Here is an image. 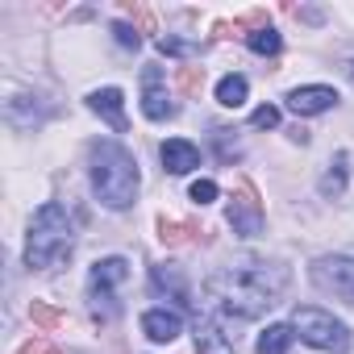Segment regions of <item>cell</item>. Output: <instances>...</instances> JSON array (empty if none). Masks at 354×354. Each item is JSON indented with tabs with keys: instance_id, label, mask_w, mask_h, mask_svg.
Here are the masks:
<instances>
[{
	"instance_id": "f1b7e54d",
	"label": "cell",
	"mask_w": 354,
	"mask_h": 354,
	"mask_svg": "<svg viewBox=\"0 0 354 354\" xmlns=\"http://www.w3.org/2000/svg\"><path fill=\"white\" fill-rule=\"evenodd\" d=\"M42 354H59V350H50V346H46V350H42Z\"/></svg>"
},
{
	"instance_id": "5b68a950",
	"label": "cell",
	"mask_w": 354,
	"mask_h": 354,
	"mask_svg": "<svg viewBox=\"0 0 354 354\" xmlns=\"http://www.w3.org/2000/svg\"><path fill=\"white\" fill-rule=\"evenodd\" d=\"M292 329L300 333L304 346H313V350H321V354H342V350L350 346V329H346L333 313L313 308V304H304V308L292 313Z\"/></svg>"
},
{
	"instance_id": "277c9868",
	"label": "cell",
	"mask_w": 354,
	"mask_h": 354,
	"mask_svg": "<svg viewBox=\"0 0 354 354\" xmlns=\"http://www.w3.org/2000/svg\"><path fill=\"white\" fill-rule=\"evenodd\" d=\"M129 279V263L125 259H100L96 267H92V275H88V308H92V317L100 321V325H109L113 317H117V308H121V300H117V292H121V283Z\"/></svg>"
},
{
	"instance_id": "9a60e30c",
	"label": "cell",
	"mask_w": 354,
	"mask_h": 354,
	"mask_svg": "<svg viewBox=\"0 0 354 354\" xmlns=\"http://www.w3.org/2000/svg\"><path fill=\"white\" fill-rule=\"evenodd\" d=\"M292 337H296L292 325H267V329L259 333V342H254V354H288Z\"/></svg>"
},
{
	"instance_id": "8fae6325",
	"label": "cell",
	"mask_w": 354,
	"mask_h": 354,
	"mask_svg": "<svg viewBox=\"0 0 354 354\" xmlns=\"http://www.w3.org/2000/svg\"><path fill=\"white\" fill-rule=\"evenodd\" d=\"M88 109L96 113V117H104L117 133H125V96H121V88H96L92 96H88Z\"/></svg>"
},
{
	"instance_id": "d4e9b609",
	"label": "cell",
	"mask_w": 354,
	"mask_h": 354,
	"mask_svg": "<svg viewBox=\"0 0 354 354\" xmlns=\"http://www.w3.org/2000/svg\"><path fill=\"white\" fill-rule=\"evenodd\" d=\"M192 201H196V205L217 201V184H213V180H196V184H192Z\"/></svg>"
},
{
	"instance_id": "7402d4cb",
	"label": "cell",
	"mask_w": 354,
	"mask_h": 354,
	"mask_svg": "<svg viewBox=\"0 0 354 354\" xmlns=\"http://www.w3.org/2000/svg\"><path fill=\"white\" fill-rule=\"evenodd\" d=\"M125 17H129L142 34H154V17H150V9H146V5H138V0H129V5H125Z\"/></svg>"
},
{
	"instance_id": "52a82bcc",
	"label": "cell",
	"mask_w": 354,
	"mask_h": 354,
	"mask_svg": "<svg viewBox=\"0 0 354 354\" xmlns=\"http://www.w3.org/2000/svg\"><path fill=\"white\" fill-rule=\"evenodd\" d=\"M308 275H313V283L321 292L354 304V259H346V254H321Z\"/></svg>"
},
{
	"instance_id": "6da1fadb",
	"label": "cell",
	"mask_w": 354,
	"mask_h": 354,
	"mask_svg": "<svg viewBox=\"0 0 354 354\" xmlns=\"http://www.w3.org/2000/svg\"><path fill=\"white\" fill-rule=\"evenodd\" d=\"M288 288V267L283 263H267L254 254H242L225 267H217L205 279V296L225 313V317H242L254 321L263 317Z\"/></svg>"
},
{
	"instance_id": "ffe728a7",
	"label": "cell",
	"mask_w": 354,
	"mask_h": 354,
	"mask_svg": "<svg viewBox=\"0 0 354 354\" xmlns=\"http://www.w3.org/2000/svg\"><path fill=\"white\" fill-rule=\"evenodd\" d=\"M175 88H180L184 96H201V88H205V67H180V71H175Z\"/></svg>"
},
{
	"instance_id": "5bb4252c",
	"label": "cell",
	"mask_w": 354,
	"mask_h": 354,
	"mask_svg": "<svg viewBox=\"0 0 354 354\" xmlns=\"http://www.w3.org/2000/svg\"><path fill=\"white\" fill-rule=\"evenodd\" d=\"M150 283H154L158 292H171V300H180V304H188V283H184V271H180V267H171V263L154 267Z\"/></svg>"
},
{
	"instance_id": "83f0119b",
	"label": "cell",
	"mask_w": 354,
	"mask_h": 354,
	"mask_svg": "<svg viewBox=\"0 0 354 354\" xmlns=\"http://www.w3.org/2000/svg\"><path fill=\"white\" fill-rule=\"evenodd\" d=\"M346 75H350V80H354V59H350V63H346Z\"/></svg>"
},
{
	"instance_id": "9c48e42d",
	"label": "cell",
	"mask_w": 354,
	"mask_h": 354,
	"mask_svg": "<svg viewBox=\"0 0 354 354\" xmlns=\"http://www.w3.org/2000/svg\"><path fill=\"white\" fill-rule=\"evenodd\" d=\"M142 113H146L150 121L175 117V104H171V96L162 92V71H158V67H146V75H142Z\"/></svg>"
},
{
	"instance_id": "3957f363",
	"label": "cell",
	"mask_w": 354,
	"mask_h": 354,
	"mask_svg": "<svg viewBox=\"0 0 354 354\" xmlns=\"http://www.w3.org/2000/svg\"><path fill=\"white\" fill-rule=\"evenodd\" d=\"M142 188L138 158L121 142H96L92 146V192L104 209H129Z\"/></svg>"
},
{
	"instance_id": "d6986e66",
	"label": "cell",
	"mask_w": 354,
	"mask_h": 354,
	"mask_svg": "<svg viewBox=\"0 0 354 354\" xmlns=\"http://www.w3.org/2000/svg\"><path fill=\"white\" fill-rule=\"evenodd\" d=\"M188 234H192V238H205V234H196V225H180V221L158 217V238H162V246H180V242H188Z\"/></svg>"
},
{
	"instance_id": "4fadbf2b",
	"label": "cell",
	"mask_w": 354,
	"mask_h": 354,
	"mask_svg": "<svg viewBox=\"0 0 354 354\" xmlns=\"http://www.w3.org/2000/svg\"><path fill=\"white\" fill-rule=\"evenodd\" d=\"M196 350L201 354H234V337L217 325V321H196Z\"/></svg>"
},
{
	"instance_id": "603a6c76",
	"label": "cell",
	"mask_w": 354,
	"mask_h": 354,
	"mask_svg": "<svg viewBox=\"0 0 354 354\" xmlns=\"http://www.w3.org/2000/svg\"><path fill=\"white\" fill-rule=\"evenodd\" d=\"M250 125H254V129H275V125H279V109H275V104L254 109V113H250Z\"/></svg>"
},
{
	"instance_id": "484cf974",
	"label": "cell",
	"mask_w": 354,
	"mask_h": 354,
	"mask_svg": "<svg viewBox=\"0 0 354 354\" xmlns=\"http://www.w3.org/2000/svg\"><path fill=\"white\" fill-rule=\"evenodd\" d=\"M113 34H117V42H121L125 50H138V46H142V38H138V34H133L125 21H117V26H113Z\"/></svg>"
},
{
	"instance_id": "ba28073f",
	"label": "cell",
	"mask_w": 354,
	"mask_h": 354,
	"mask_svg": "<svg viewBox=\"0 0 354 354\" xmlns=\"http://www.w3.org/2000/svg\"><path fill=\"white\" fill-rule=\"evenodd\" d=\"M333 104H337V92L325 84H308V88L288 92V113H296V117H317V113H329Z\"/></svg>"
},
{
	"instance_id": "2e32d148",
	"label": "cell",
	"mask_w": 354,
	"mask_h": 354,
	"mask_svg": "<svg viewBox=\"0 0 354 354\" xmlns=\"http://www.w3.org/2000/svg\"><path fill=\"white\" fill-rule=\"evenodd\" d=\"M346 162H350V158H346V150H342V154L329 162V171L321 175V184H317V188H321V196H325V201H337V196L346 192V175H350V171H346Z\"/></svg>"
},
{
	"instance_id": "30bf717a",
	"label": "cell",
	"mask_w": 354,
	"mask_h": 354,
	"mask_svg": "<svg viewBox=\"0 0 354 354\" xmlns=\"http://www.w3.org/2000/svg\"><path fill=\"white\" fill-rule=\"evenodd\" d=\"M158 158H162V167H167L171 175H188L192 167H201V150H196L188 138H167V142L158 146Z\"/></svg>"
},
{
	"instance_id": "4316f807",
	"label": "cell",
	"mask_w": 354,
	"mask_h": 354,
	"mask_svg": "<svg viewBox=\"0 0 354 354\" xmlns=\"http://www.w3.org/2000/svg\"><path fill=\"white\" fill-rule=\"evenodd\" d=\"M158 50L162 55H184V42L180 38H158Z\"/></svg>"
},
{
	"instance_id": "44dd1931",
	"label": "cell",
	"mask_w": 354,
	"mask_h": 354,
	"mask_svg": "<svg viewBox=\"0 0 354 354\" xmlns=\"http://www.w3.org/2000/svg\"><path fill=\"white\" fill-rule=\"evenodd\" d=\"M246 42H250V50H254V55H263V59L279 55V46H283V38H279L275 30H259V34H250Z\"/></svg>"
},
{
	"instance_id": "7c38bea8",
	"label": "cell",
	"mask_w": 354,
	"mask_h": 354,
	"mask_svg": "<svg viewBox=\"0 0 354 354\" xmlns=\"http://www.w3.org/2000/svg\"><path fill=\"white\" fill-rule=\"evenodd\" d=\"M180 329H184V321H180V313H171V308L142 313V333L150 342H175V337H180Z\"/></svg>"
},
{
	"instance_id": "cb8c5ba5",
	"label": "cell",
	"mask_w": 354,
	"mask_h": 354,
	"mask_svg": "<svg viewBox=\"0 0 354 354\" xmlns=\"http://www.w3.org/2000/svg\"><path fill=\"white\" fill-rule=\"evenodd\" d=\"M213 142H217L221 162H234L238 158V142H230V129H213Z\"/></svg>"
},
{
	"instance_id": "e0dca14e",
	"label": "cell",
	"mask_w": 354,
	"mask_h": 354,
	"mask_svg": "<svg viewBox=\"0 0 354 354\" xmlns=\"http://www.w3.org/2000/svg\"><path fill=\"white\" fill-rule=\"evenodd\" d=\"M246 92H250L246 75H225V80L217 84V104H221V109H242V104H246Z\"/></svg>"
},
{
	"instance_id": "ac0fdd59",
	"label": "cell",
	"mask_w": 354,
	"mask_h": 354,
	"mask_svg": "<svg viewBox=\"0 0 354 354\" xmlns=\"http://www.w3.org/2000/svg\"><path fill=\"white\" fill-rule=\"evenodd\" d=\"M30 321L50 333V329H59L67 317H63V308H55V304H46V300H34V304H30Z\"/></svg>"
},
{
	"instance_id": "7a4b0ae2",
	"label": "cell",
	"mask_w": 354,
	"mask_h": 354,
	"mask_svg": "<svg viewBox=\"0 0 354 354\" xmlns=\"http://www.w3.org/2000/svg\"><path fill=\"white\" fill-rule=\"evenodd\" d=\"M75 254V221L63 205H42L26 234V267L30 271H59Z\"/></svg>"
},
{
	"instance_id": "8992f818",
	"label": "cell",
	"mask_w": 354,
	"mask_h": 354,
	"mask_svg": "<svg viewBox=\"0 0 354 354\" xmlns=\"http://www.w3.org/2000/svg\"><path fill=\"white\" fill-rule=\"evenodd\" d=\"M225 221L234 225L238 238H259L263 234V201H259L250 180H238V188L230 196V209H225Z\"/></svg>"
}]
</instances>
